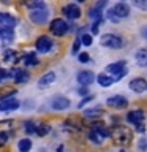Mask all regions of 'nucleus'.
<instances>
[{
  "label": "nucleus",
  "mask_w": 147,
  "mask_h": 152,
  "mask_svg": "<svg viewBox=\"0 0 147 152\" xmlns=\"http://www.w3.org/2000/svg\"><path fill=\"white\" fill-rule=\"evenodd\" d=\"M111 136L116 144L119 146H125V144H130L131 140H133V133L128 127H116L114 130L111 132Z\"/></svg>",
  "instance_id": "1"
},
{
  "label": "nucleus",
  "mask_w": 147,
  "mask_h": 152,
  "mask_svg": "<svg viewBox=\"0 0 147 152\" xmlns=\"http://www.w3.org/2000/svg\"><path fill=\"white\" fill-rule=\"evenodd\" d=\"M100 43L104 48H109V49H119V48L123 46V41L119 35H114V33H104L100 38Z\"/></svg>",
  "instance_id": "2"
},
{
  "label": "nucleus",
  "mask_w": 147,
  "mask_h": 152,
  "mask_svg": "<svg viewBox=\"0 0 147 152\" xmlns=\"http://www.w3.org/2000/svg\"><path fill=\"white\" fill-rule=\"evenodd\" d=\"M49 30H51V33H54L55 37H63L65 33L70 30V26L63 21V19L57 18V19H54V21H51Z\"/></svg>",
  "instance_id": "3"
},
{
  "label": "nucleus",
  "mask_w": 147,
  "mask_h": 152,
  "mask_svg": "<svg viewBox=\"0 0 147 152\" xmlns=\"http://www.w3.org/2000/svg\"><path fill=\"white\" fill-rule=\"evenodd\" d=\"M47 16H49V11H47L46 7L43 8H36L30 11V21L35 24H44L47 21Z\"/></svg>",
  "instance_id": "4"
},
{
  "label": "nucleus",
  "mask_w": 147,
  "mask_h": 152,
  "mask_svg": "<svg viewBox=\"0 0 147 152\" xmlns=\"http://www.w3.org/2000/svg\"><path fill=\"white\" fill-rule=\"evenodd\" d=\"M35 48H36L38 52L46 54V52H49L51 48H52V40L46 35H41V37H38V40L35 41Z\"/></svg>",
  "instance_id": "5"
},
{
  "label": "nucleus",
  "mask_w": 147,
  "mask_h": 152,
  "mask_svg": "<svg viewBox=\"0 0 147 152\" xmlns=\"http://www.w3.org/2000/svg\"><path fill=\"white\" fill-rule=\"evenodd\" d=\"M16 18H13L9 13H3L0 11V27L2 28H9V30H13L14 27H16Z\"/></svg>",
  "instance_id": "6"
},
{
  "label": "nucleus",
  "mask_w": 147,
  "mask_h": 152,
  "mask_svg": "<svg viewBox=\"0 0 147 152\" xmlns=\"http://www.w3.org/2000/svg\"><path fill=\"white\" fill-rule=\"evenodd\" d=\"M19 108V102L13 97H7L3 100H0V111L7 113V111H14Z\"/></svg>",
  "instance_id": "7"
},
{
  "label": "nucleus",
  "mask_w": 147,
  "mask_h": 152,
  "mask_svg": "<svg viewBox=\"0 0 147 152\" xmlns=\"http://www.w3.org/2000/svg\"><path fill=\"white\" fill-rule=\"evenodd\" d=\"M14 40V32L9 28H2L0 27V48L9 46Z\"/></svg>",
  "instance_id": "8"
},
{
  "label": "nucleus",
  "mask_w": 147,
  "mask_h": 152,
  "mask_svg": "<svg viewBox=\"0 0 147 152\" xmlns=\"http://www.w3.org/2000/svg\"><path fill=\"white\" fill-rule=\"evenodd\" d=\"M111 11L117 19H122V18H127L128 14H130V7H128L127 3H117L111 8Z\"/></svg>",
  "instance_id": "9"
},
{
  "label": "nucleus",
  "mask_w": 147,
  "mask_h": 152,
  "mask_svg": "<svg viewBox=\"0 0 147 152\" xmlns=\"http://www.w3.org/2000/svg\"><path fill=\"white\" fill-rule=\"evenodd\" d=\"M106 103L109 104V106H112V108L122 109V108H127L128 100H127L125 97H122V95H112V97H109V98L106 100Z\"/></svg>",
  "instance_id": "10"
},
{
  "label": "nucleus",
  "mask_w": 147,
  "mask_h": 152,
  "mask_svg": "<svg viewBox=\"0 0 147 152\" xmlns=\"http://www.w3.org/2000/svg\"><path fill=\"white\" fill-rule=\"evenodd\" d=\"M63 14L68 19H78V18H81V8L76 3L65 5L63 7Z\"/></svg>",
  "instance_id": "11"
},
{
  "label": "nucleus",
  "mask_w": 147,
  "mask_h": 152,
  "mask_svg": "<svg viewBox=\"0 0 147 152\" xmlns=\"http://www.w3.org/2000/svg\"><path fill=\"white\" fill-rule=\"evenodd\" d=\"M70 106V100L63 97V95H57V97H54V100H52V108L57 109V111H63V109H66Z\"/></svg>",
  "instance_id": "12"
},
{
  "label": "nucleus",
  "mask_w": 147,
  "mask_h": 152,
  "mask_svg": "<svg viewBox=\"0 0 147 152\" xmlns=\"http://www.w3.org/2000/svg\"><path fill=\"white\" fill-rule=\"evenodd\" d=\"M76 79H78V83L81 86H90V84L93 83V79H95V75L92 73V71L85 70V71H81Z\"/></svg>",
  "instance_id": "13"
},
{
  "label": "nucleus",
  "mask_w": 147,
  "mask_h": 152,
  "mask_svg": "<svg viewBox=\"0 0 147 152\" xmlns=\"http://www.w3.org/2000/svg\"><path fill=\"white\" fill-rule=\"evenodd\" d=\"M130 89L133 90V92H138V94L146 92V90H147V81L142 79V78L133 79L131 83H130Z\"/></svg>",
  "instance_id": "14"
},
{
  "label": "nucleus",
  "mask_w": 147,
  "mask_h": 152,
  "mask_svg": "<svg viewBox=\"0 0 147 152\" xmlns=\"http://www.w3.org/2000/svg\"><path fill=\"white\" fill-rule=\"evenodd\" d=\"M8 75H11L9 76V78H14V81H16V83H27L28 81V71H25V70H11L9 71Z\"/></svg>",
  "instance_id": "15"
},
{
  "label": "nucleus",
  "mask_w": 147,
  "mask_h": 152,
  "mask_svg": "<svg viewBox=\"0 0 147 152\" xmlns=\"http://www.w3.org/2000/svg\"><path fill=\"white\" fill-rule=\"evenodd\" d=\"M142 119H144V114H142L141 109H136V111H130L127 114V121L135 124V125H138V124H142Z\"/></svg>",
  "instance_id": "16"
},
{
  "label": "nucleus",
  "mask_w": 147,
  "mask_h": 152,
  "mask_svg": "<svg viewBox=\"0 0 147 152\" xmlns=\"http://www.w3.org/2000/svg\"><path fill=\"white\" fill-rule=\"evenodd\" d=\"M54 81H55V75L52 73V71H49V73H44V75L40 78V81H38V87L44 89V87H47V86H51Z\"/></svg>",
  "instance_id": "17"
},
{
  "label": "nucleus",
  "mask_w": 147,
  "mask_h": 152,
  "mask_svg": "<svg viewBox=\"0 0 147 152\" xmlns=\"http://www.w3.org/2000/svg\"><path fill=\"white\" fill-rule=\"evenodd\" d=\"M125 68H127V66H125V62H123V60H119V62H116V64L108 65V66H106V71L116 76V75L120 73V71H123Z\"/></svg>",
  "instance_id": "18"
},
{
  "label": "nucleus",
  "mask_w": 147,
  "mask_h": 152,
  "mask_svg": "<svg viewBox=\"0 0 147 152\" xmlns=\"http://www.w3.org/2000/svg\"><path fill=\"white\" fill-rule=\"evenodd\" d=\"M135 59L139 66H147V49H139L136 52Z\"/></svg>",
  "instance_id": "19"
},
{
  "label": "nucleus",
  "mask_w": 147,
  "mask_h": 152,
  "mask_svg": "<svg viewBox=\"0 0 147 152\" xmlns=\"http://www.w3.org/2000/svg\"><path fill=\"white\" fill-rule=\"evenodd\" d=\"M22 64L25 65V66H33V65H36V64H38L36 54H35V52H28V54H25V56L22 57Z\"/></svg>",
  "instance_id": "20"
},
{
  "label": "nucleus",
  "mask_w": 147,
  "mask_h": 152,
  "mask_svg": "<svg viewBox=\"0 0 147 152\" xmlns=\"http://www.w3.org/2000/svg\"><path fill=\"white\" fill-rule=\"evenodd\" d=\"M97 81H98L100 86H103V87H109V86L114 83L112 76H108V75H104V73H100L97 76Z\"/></svg>",
  "instance_id": "21"
},
{
  "label": "nucleus",
  "mask_w": 147,
  "mask_h": 152,
  "mask_svg": "<svg viewBox=\"0 0 147 152\" xmlns=\"http://www.w3.org/2000/svg\"><path fill=\"white\" fill-rule=\"evenodd\" d=\"M3 60L7 62V64H16L17 62V52L11 51V49H7L3 52Z\"/></svg>",
  "instance_id": "22"
},
{
  "label": "nucleus",
  "mask_w": 147,
  "mask_h": 152,
  "mask_svg": "<svg viewBox=\"0 0 147 152\" xmlns=\"http://www.w3.org/2000/svg\"><path fill=\"white\" fill-rule=\"evenodd\" d=\"M27 8L30 10H36V8H43L44 7V0H21Z\"/></svg>",
  "instance_id": "23"
},
{
  "label": "nucleus",
  "mask_w": 147,
  "mask_h": 152,
  "mask_svg": "<svg viewBox=\"0 0 147 152\" xmlns=\"http://www.w3.org/2000/svg\"><path fill=\"white\" fill-rule=\"evenodd\" d=\"M93 130L97 132L98 135L103 138V140H104V138H108V136H111V130H109L106 125H103V124H101V125H100V124H97V125L93 127Z\"/></svg>",
  "instance_id": "24"
},
{
  "label": "nucleus",
  "mask_w": 147,
  "mask_h": 152,
  "mask_svg": "<svg viewBox=\"0 0 147 152\" xmlns=\"http://www.w3.org/2000/svg\"><path fill=\"white\" fill-rule=\"evenodd\" d=\"M101 114H103V109L100 108V106H97V108H90V109H87V111L84 113V116L87 117V119H95V117L101 116Z\"/></svg>",
  "instance_id": "25"
},
{
  "label": "nucleus",
  "mask_w": 147,
  "mask_h": 152,
  "mask_svg": "<svg viewBox=\"0 0 147 152\" xmlns=\"http://www.w3.org/2000/svg\"><path fill=\"white\" fill-rule=\"evenodd\" d=\"M17 147H19V152H28L32 149V141L28 140V138H24V140L19 141Z\"/></svg>",
  "instance_id": "26"
},
{
  "label": "nucleus",
  "mask_w": 147,
  "mask_h": 152,
  "mask_svg": "<svg viewBox=\"0 0 147 152\" xmlns=\"http://www.w3.org/2000/svg\"><path fill=\"white\" fill-rule=\"evenodd\" d=\"M87 136H89V140L92 141V142H95V144H101V142H103V138L100 136L98 133L93 130V128H92V130H90V132L87 133Z\"/></svg>",
  "instance_id": "27"
},
{
  "label": "nucleus",
  "mask_w": 147,
  "mask_h": 152,
  "mask_svg": "<svg viewBox=\"0 0 147 152\" xmlns=\"http://www.w3.org/2000/svg\"><path fill=\"white\" fill-rule=\"evenodd\" d=\"M49 130H51V127H47L46 124H41V125H36L35 133H38L40 136H44L46 133H49Z\"/></svg>",
  "instance_id": "28"
},
{
  "label": "nucleus",
  "mask_w": 147,
  "mask_h": 152,
  "mask_svg": "<svg viewBox=\"0 0 147 152\" xmlns=\"http://www.w3.org/2000/svg\"><path fill=\"white\" fill-rule=\"evenodd\" d=\"M79 38H81V43H82V45H85V46H90V45L93 43V38H92V35H90V33H84V35H81Z\"/></svg>",
  "instance_id": "29"
},
{
  "label": "nucleus",
  "mask_w": 147,
  "mask_h": 152,
  "mask_svg": "<svg viewBox=\"0 0 147 152\" xmlns=\"http://www.w3.org/2000/svg\"><path fill=\"white\" fill-rule=\"evenodd\" d=\"M35 130H36V128H35V124H33L32 121H27V122H25V132H27V133H35Z\"/></svg>",
  "instance_id": "30"
},
{
  "label": "nucleus",
  "mask_w": 147,
  "mask_h": 152,
  "mask_svg": "<svg viewBox=\"0 0 147 152\" xmlns=\"http://www.w3.org/2000/svg\"><path fill=\"white\" fill-rule=\"evenodd\" d=\"M8 141V133L7 132H0V146H5Z\"/></svg>",
  "instance_id": "31"
},
{
  "label": "nucleus",
  "mask_w": 147,
  "mask_h": 152,
  "mask_svg": "<svg viewBox=\"0 0 147 152\" xmlns=\"http://www.w3.org/2000/svg\"><path fill=\"white\" fill-rule=\"evenodd\" d=\"M138 147H139L141 152H146L147 151V141L142 138V140H139V144H138Z\"/></svg>",
  "instance_id": "32"
},
{
  "label": "nucleus",
  "mask_w": 147,
  "mask_h": 152,
  "mask_svg": "<svg viewBox=\"0 0 147 152\" xmlns=\"http://www.w3.org/2000/svg\"><path fill=\"white\" fill-rule=\"evenodd\" d=\"M136 7H139L141 10H147V0H135Z\"/></svg>",
  "instance_id": "33"
},
{
  "label": "nucleus",
  "mask_w": 147,
  "mask_h": 152,
  "mask_svg": "<svg viewBox=\"0 0 147 152\" xmlns=\"http://www.w3.org/2000/svg\"><path fill=\"white\" fill-rule=\"evenodd\" d=\"M79 48H81V38H76L73 43V54H76L79 51Z\"/></svg>",
  "instance_id": "34"
},
{
  "label": "nucleus",
  "mask_w": 147,
  "mask_h": 152,
  "mask_svg": "<svg viewBox=\"0 0 147 152\" xmlns=\"http://www.w3.org/2000/svg\"><path fill=\"white\" fill-rule=\"evenodd\" d=\"M128 73V70L125 68V70H123V71H120V73H119V75H116V76H112V79H114V83H116V81H120L122 78H123V76H125Z\"/></svg>",
  "instance_id": "35"
},
{
  "label": "nucleus",
  "mask_w": 147,
  "mask_h": 152,
  "mask_svg": "<svg viewBox=\"0 0 147 152\" xmlns=\"http://www.w3.org/2000/svg\"><path fill=\"white\" fill-rule=\"evenodd\" d=\"M7 78H9V76H8V71L3 70V68H0V83H2V81H5Z\"/></svg>",
  "instance_id": "36"
},
{
  "label": "nucleus",
  "mask_w": 147,
  "mask_h": 152,
  "mask_svg": "<svg viewBox=\"0 0 147 152\" xmlns=\"http://www.w3.org/2000/svg\"><path fill=\"white\" fill-rule=\"evenodd\" d=\"M103 19H98V21H95L93 22V26H92V33H98V26L101 24Z\"/></svg>",
  "instance_id": "37"
},
{
  "label": "nucleus",
  "mask_w": 147,
  "mask_h": 152,
  "mask_svg": "<svg viewBox=\"0 0 147 152\" xmlns=\"http://www.w3.org/2000/svg\"><path fill=\"white\" fill-rule=\"evenodd\" d=\"M79 60H81V62H87V60H89V54H87V52L79 54Z\"/></svg>",
  "instance_id": "38"
},
{
  "label": "nucleus",
  "mask_w": 147,
  "mask_h": 152,
  "mask_svg": "<svg viewBox=\"0 0 147 152\" xmlns=\"http://www.w3.org/2000/svg\"><path fill=\"white\" fill-rule=\"evenodd\" d=\"M79 94H81V95H85V94H89V89H87V86H82V87L79 89Z\"/></svg>",
  "instance_id": "39"
},
{
  "label": "nucleus",
  "mask_w": 147,
  "mask_h": 152,
  "mask_svg": "<svg viewBox=\"0 0 147 152\" xmlns=\"http://www.w3.org/2000/svg\"><path fill=\"white\" fill-rule=\"evenodd\" d=\"M136 130L142 133V132H144V130H146V127H144V124H138V125H136Z\"/></svg>",
  "instance_id": "40"
},
{
  "label": "nucleus",
  "mask_w": 147,
  "mask_h": 152,
  "mask_svg": "<svg viewBox=\"0 0 147 152\" xmlns=\"http://www.w3.org/2000/svg\"><path fill=\"white\" fill-rule=\"evenodd\" d=\"M141 35H142V37H144L146 40H147V26H144V27L141 28Z\"/></svg>",
  "instance_id": "41"
},
{
  "label": "nucleus",
  "mask_w": 147,
  "mask_h": 152,
  "mask_svg": "<svg viewBox=\"0 0 147 152\" xmlns=\"http://www.w3.org/2000/svg\"><path fill=\"white\" fill-rule=\"evenodd\" d=\"M92 98H93V97H89V98H84V100H82V102H81V103H79V108H82V106H84V104H85V103H87V102H90V100H92Z\"/></svg>",
  "instance_id": "42"
},
{
  "label": "nucleus",
  "mask_w": 147,
  "mask_h": 152,
  "mask_svg": "<svg viewBox=\"0 0 147 152\" xmlns=\"http://www.w3.org/2000/svg\"><path fill=\"white\" fill-rule=\"evenodd\" d=\"M2 2H3V3H8V2H9V0H2Z\"/></svg>",
  "instance_id": "43"
},
{
  "label": "nucleus",
  "mask_w": 147,
  "mask_h": 152,
  "mask_svg": "<svg viewBox=\"0 0 147 152\" xmlns=\"http://www.w3.org/2000/svg\"><path fill=\"white\" fill-rule=\"evenodd\" d=\"M78 2H85V0H78Z\"/></svg>",
  "instance_id": "44"
},
{
  "label": "nucleus",
  "mask_w": 147,
  "mask_h": 152,
  "mask_svg": "<svg viewBox=\"0 0 147 152\" xmlns=\"http://www.w3.org/2000/svg\"><path fill=\"white\" fill-rule=\"evenodd\" d=\"M122 152H123V151H122Z\"/></svg>",
  "instance_id": "45"
}]
</instances>
